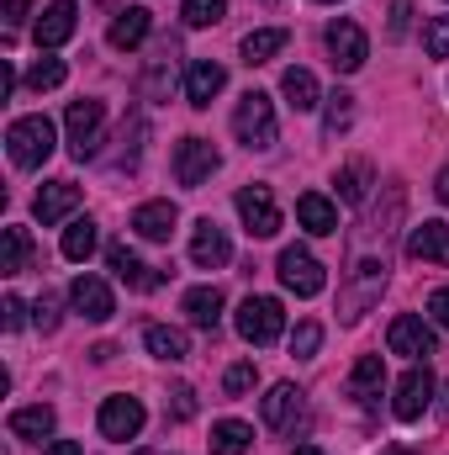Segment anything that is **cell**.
Wrapping results in <instances>:
<instances>
[{"label":"cell","instance_id":"obj_34","mask_svg":"<svg viewBox=\"0 0 449 455\" xmlns=\"http://www.w3.org/2000/svg\"><path fill=\"white\" fill-rule=\"evenodd\" d=\"M180 16H185V27H217L227 16V0H185Z\"/></svg>","mask_w":449,"mask_h":455},{"label":"cell","instance_id":"obj_35","mask_svg":"<svg viewBox=\"0 0 449 455\" xmlns=\"http://www.w3.org/2000/svg\"><path fill=\"white\" fill-rule=\"evenodd\" d=\"M323 127H328V138H338V132H349L354 127V96H328V112H323Z\"/></svg>","mask_w":449,"mask_h":455},{"label":"cell","instance_id":"obj_20","mask_svg":"<svg viewBox=\"0 0 449 455\" xmlns=\"http://www.w3.org/2000/svg\"><path fill=\"white\" fill-rule=\"evenodd\" d=\"M180 223V212H175V202H143L138 212H132V233L138 238H148V243H164L169 233Z\"/></svg>","mask_w":449,"mask_h":455},{"label":"cell","instance_id":"obj_15","mask_svg":"<svg viewBox=\"0 0 449 455\" xmlns=\"http://www.w3.org/2000/svg\"><path fill=\"white\" fill-rule=\"evenodd\" d=\"M69 302H75V313L91 318V323H106V318L116 313V297H112V286H106L101 275H80V281L69 286Z\"/></svg>","mask_w":449,"mask_h":455},{"label":"cell","instance_id":"obj_4","mask_svg":"<svg viewBox=\"0 0 449 455\" xmlns=\"http://www.w3.org/2000/svg\"><path fill=\"white\" fill-rule=\"evenodd\" d=\"M238 334L243 344H254V349H264V344H275L286 334V307L275 302V297H243V307H238Z\"/></svg>","mask_w":449,"mask_h":455},{"label":"cell","instance_id":"obj_37","mask_svg":"<svg viewBox=\"0 0 449 455\" xmlns=\"http://www.w3.org/2000/svg\"><path fill=\"white\" fill-rule=\"evenodd\" d=\"M254 381H259V371H254V360H238V365H227V376H223L227 397H243V392H254Z\"/></svg>","mask_w":449,"mask_h":455},{"label":"cell","instance_id":"obj_40","mask_svg":"<svg viewBox=\"0 0 449 455\" xmlns=\"http://www.w3.org/2000/svg\"><path fill=\"white\" fill-rule=\"evenodd\" d=\"M318 344H323V329H318V323H296V334H291V355H296V360H312Z\"/></svg>","mask_w":449,"mask_h":455},{"label":"cell","instance_id":"obj_43","mask_svg":"<svg viewBox=\"0 0 449 455\" xmlns=\"http://www.w3.org/2000/svg\"><path fill=\"white\" fill-rule=\"evenodd\" d=\"M0 323H5V329H21V323H27V302H21V297H5V302H0Z\"/></svg>","mask_w":449,"mask_h":455},{"label":"cell","instance_id":"obj_45","mask_svg":"<svg viewBox=\"0 0 449 455\" xmlns=\"http://www.w3.org/2000/svg\"><path fill=\"white\" fill-rule=\"evenodd\" d=\"M169 397H175V419H191V413H196V392H191V387H175Z\"/></svg>","mask_w":449,"mask_h":455},{"label":"cell","instance_id":"obj_5","mask_svg":"<svg viewBox=\"0 0 449 455\" xmlns=\"http://www.w3.org/2000/svg\"><path fill=\"white\" fill-rule=\"evenodd\" d=\"M101 127H106V107H101V101H75V107L64 112L69 154H75V159H96V154H101Z\"/></svg>","mask_w":449,"mask_h":455},{"label":"cell","instance_id":"obj_44","mask_svg":"<svg viewBox=\"0 0 449 455\" xmlns=\"http://www.w3.org/2000/svg\"><path fill=\"white\" fill-rule=\"evenodd\" d=\"M429 318H434L439 329H449V286H439V291L429 297Z\"/></svg>","mask_w":449,"mask_h":455},{"label":"cell","instance_id":"obj_47","mask_svg":"<svg viewBox=\"0 0 449 455\" xmlns=\"http://www.w3.org/2000/svg\"><path fill=\"white\" fill-rule=\"evenodd\" d=\"M43 455H85V451H80L75 440H53V445H48V451H43Z\"/></svg>","mask_w":449,"mask_h":455},{"label":"cell","instance_id":"obj_1","mask_svg":"<svg viewBox=\"0 0 449 455\" xmlns=\"http://www.w3.org/2000/svg\"><path fill=\"white\" fill-rule=\"evenodd\" d=\"M53 148H59V127H53L43 112L16 116V122L5 127V154H11L16 170H43V164L53 159Z\"/></svg>","mask_w":449,"mask_h":455},{"label":"cell","instance_id":"obj_24","mask_svg":"<svg viewBox=\"0 0 449 455\" xmlns=\"http://www.w3.org/2000/svg\"><path fill=\"white\" fill-rule=\"evenodd\" d=\"M185 318L196 329H217L223 323V291L217 286H191L185 291Z\"/></svg>","mask_w":449,"mask_h":455},{"label":"cell","instance_id":"obj_12","mask_svg":"<svg viewBox=\"0 0 449 455\" xmlns=\"http://www.w3.org/2000/svg\"><path fill=\"white\" fill-rule=\"evenodd\" d=\"M96 424H101V435H106V440H138V429H143V403L116 392V397L101 403Z\"/></svg>","mask_w":449,"mask_h":455},{"label":"cell","instance_id":"obj_30","mask_svg":"<svg viewBox=\"0 0 449 455\" xmlns=\"http://www.w3.org/2000/svg\"><path fill=\"white\" fill-rule=\"evenodd\" d=\"M96 243H101V233L91 218H75V223L64 228V259H75V265H85L91 254H96Z\"/></svg>","mask_w":449,"mask_h":455},{"label":"cell","instance_id":"obj_27","mask_svg":"<svg viewBox=\"0 0 449 455\" xmlns=\"http://www.w3.org/2000/svg\"><path fill=\"white\" fill-rule=\"evenodd\" d=\"M286 43H291V37H286V27H259V32H248V37H243V48H238V53H243V64L254 69V64H270Z\"/></svg>","mask_w":449,"mask_h":455},{"label":"cell","instance_id":"obj_25","mask_svg":"<svg viewBox=\"0 0 449 455\" xmlns=\"http://www.w3.org/2000/svg\"><path fill=\"white\" fill-rule=\"evenodd\" d=\"M143 344H148L154 360H185V355H191L185 329H169V323H148V329H143Z\"/></svg>","mask_w":449,"mask_h":455},{"label":"cell","instance_id":"obj_41","mask_svg":"<svg viewBox=\"0 0 449 455\" xmlns=\"http://www.w3.org/2000/svg\"><path fill=\"white\" fill-rule=\"evenodd\" d=\"M164 91H169V53H164V59H159V64L143 75V96H148V101H159Z\"/></svg>","mask_w":449,"mask_h":455},{"label":"cell","instance_id":"obj_2","mask_svg":"<svg viewBox=\"0 0 449 455\" xmlns=\"http://www.w3.org/2000/svg\"><path fill=\"white\" fill-rule=\"evenodd\" d=\"M232 132H238V143L248 148V154H264V148H275V107H270V96L264 91H248L243 101H238V112H232Z\"/></svg>","mask_w":449,"mask_h":455},{"label":"cell","instance_id":"obj_10","mask_svg":"<svg viewBox=\"0 0 449 455\" xmlns=\"http://www.w3.org/2000/svg\"><path fill=\"white\" fill-rule=\"evenodd\" d=\"M238 218L254 238H275L280 233V207H275V191L270 186H243L238 191Z\"/></svg>","mask_w":449,"mask_h":455},{"label":"cell","instance_id":"obj_9","mask_svg":"<svg viewBox=\"0 0 449 455\" xmlns=\"http://www.w3.org/2000/svg\"><path fill=\"white\" fill-rule=\"evenodd\" d=\"M323 43H328V59H334L338 75H354V69L370 59V37H365V27H359V21H349V16L328 27V37H323Z\"/></svg>","mask_w":449,"mask_h":455},{"label":"cell","instance_id":"obj_51","mask_svg":"<svg viewBox=\"0 0 449 455\" xmlns=\"http://www.w3.org/2000/svg\"><path fill=\"white\" fill-rule=\"evenodd\" d=\"M439 397H445V403H439V408H445V413H449V387H445V392H439Z\"/></svg>","mask_w":449,"mask_h":455},{"label":"cell","instance_id":"obj_7","mask_svg":"<svg viewBox=\"0 0 449 455\" xmlns=\"http://www.w3.org/2000/svg\"><path fill=\"white\" fill-rule=\"evenodd\" d=\"M429 403H434V371H429L423 360H413V365L402 371V381H397L391 413H397L402 424H418V419L429 413Z\"/></svg>","mask_w":449,"mask_h":455},{"label":"cell","instance_id":"obj_33","mask_svg":"<svg viewBox=\"0 0 449 455\" xmlns=\"http://www.w3.org/2000/svg\"><path fill=\"white\" fill-rule=\"evenodd\" d=\"M27 254H32L27 228H5V238H0V275H21L27 270Z\"/></svg>","mask_w":449,"mask_h":455},{"label":"cell","instance_id":"obj_16","mask_svg":"<svg viewBox=\"0 0 449 455\" xmlns=\"http://www.w3.org/2000/svg\"><path fill=\"white\" fill-rule=\"evenodd\" d=\"M75 207H80V186H75V180H48V186L37 191V202H32V218L43 228H53V223H64Z\"/></svg>","mask_w":449,"mask_h":455},{"label":"cell","instance_id":"obj_52","mask_svg":"<svg viewBox=\"0 0 449 455\" xmlns=\"http://www.w3.org/2000/svg\"><path fill=\"white\" fill-rule=\"evenodd\" d=\"M143 455H148V451H143Z\"/></svg>","mask_w":449,"mask_h":455},{"label":"cell","instance_id":"obj_49","mask_svg":"<svg viewBox=\"0 0 449 455\" xmlns=\"http://www.w3.org/2000/svg\"><path fill=\"white\" fill-rule=\"evenodd\" d=\"M291 455H323V451H318V445H296Z\"/></svg>","mask_w":449,"mask_h":455},{"label":"cell","instance_id":"obj_13","mask_svg":"<svg viewBox=\"0 0 449 455\" xmlns=\"http://www.w3.org/2000/svg\"><path fill=\"white\" fill-rule=\"evenodd\" d=\"M386 344H391V355L423 360V355H434V329H429L418 313H402V318H391V329H386Z\"/></svg>","mask_w":449,"mask_h":455},{"label":"cell","instance_id":"obj_26","mask_svg":"<svg viewBox=\"0 0 449 455\" xmlns=\"http://www.w3.org/2000/svg\"><path fill=\"white\" fill-rule=\"evenodd\" d=\"M148 27H154V21H148V11H143V5H127V11H116V21H112V32H106V37H112V48L127 53V48H138V43L148 37Z\"/></svg>","mask_w":449,"mask_h":455},{"label":"cell","instance_id":"obj_3","mask_svg":"<svg viewBox=\"0 0 449 455\" xmlns=\"http://www.w3.org/2000/svg\"><path fill=\"white\" fill-rule=\"evenodd\" d=\"M381 291H386V265L359 259L354 275H349V286L338 291V318H343V323H359V318L370 313V302H381Z\"/></svg>","mask_w":449,"mask_h":455},{"label":"cell","instance_id":"obj_18","mask_svg":"<svg viewBox=\"0 0 449 455\" xmlns=\"http://www.w3.org/2000/svg\"><path fill=\"white\" fill-rule=\"evenodd\" d=\"M191 259L201 265V270H223L227 259H232V243H227V233L212 218H201L196 233H191Z\"/></svg>","mask_w":449,"mask_h":455},{"label":"cell","instance_id":"obj_23","mask_svg":"<svg viewBox=\"0 0 449 455\" xmlns=\"http://www.w3.org/2000/svg\"><path fill=\"white\" fill-rule=\"evenodd\" d=\"M407 254H413V259H434V265H449V228H445V223L413 228V238H407Z\"/></svg>","mask_w":449,"mask_h":455},{"label":"cell","instance_id":"obj_46","mask_svg":"<svg viewBox=\"0 0 449 455\" xmlns=\"http://www.w3.org/2000/svg\"><path fill=\"white\" fill-rule=\"evenodd\" d=\"M27 5H32V0H5V27H21V16H27Z\"/></svg>","mask_w":449,"mask_h":455},{"label":"cell","instance_id":"obj_17","mask_svg":"<svg viewBox=\"0 0 449 455\" xmlns=\"http://www.w3.org/2000/svg\"><path fill=\"white\" fill-rule=\"evenodd\" d=\"M259 413H264V424L270 429H296V419H302V387H291V381H275L270 392H264V403H259Z\"/></svg>","mask_w":449,"mask_h":455},{"label":"cell","instance_id":"obj_36","mask_svg":"<svg viewBox=\"0 0 449 455\" xmlns=\"http://www.w3.org/2000/svg\"><path fill=\"white\" fill-rule=\"evenodd\" d=\"M27 85H32V91H53V85H64V59H37V64L27 69Z\"/></svg>","mask_w":449,"mask_h":455},{"label":"cell","instance_id":"obj_14","mask_svg":"<svg viewBox=\"0 0 449 455\" xmlns=\"http://www.w3.org/2000/svg\"><path fill=\"white\" fill-rule=\"evenodd\" d=\"M223 85H227V69L217 59H196V64L185 69V101H191L196 112H207V107L223 96Z\"/></svg>","mask_w":449,"mask_h":455},{"label":"cell","instance_id":"obj_39","mask_svg":"<svg viewBox=\"0 0 449 455\" xmlns=\"http://www.w3.org/2000/svg\"><path fill=\"white\" fill-rule=\"evenodd\" d=\"M32 323H37L43 334H53V329H59V291H43V297L32 302Z\"/></svg>","mask_w":449,"mask_h":455},{"label":"cell","instance_id":"obj_50","mask_svg":"<svg viewBox=\"0 0 449 455\" xmlns=\"http://www.w3.org/2000/svg\"><path fill=\"white\" fill-rule=\"evenodd\" d=\"M381 455H418V451H402V445H391V451H381Z\"/></svg>","mask_w":449,"mask_h":455},{"label":"cell","instance_id":"obj_21","mask_svg":"<svg viewBox=\"0 0 449 455\" xmlns=\"http://www.w3.org/2000/svg\"><path fill=\"white\" fill-rule=\"evenodd\" d=\"M381 387H386V365H381V355H359V365L349 371V397H354L359 408H375Z\"/></svg>","mask_w":449,"mask_h":455},{"label":"cell","instance_id":"obj_22","mask_svg":"<svg viewBox=\"0 0 449 455\" xmlns=\"http://www.w3.org/2000/svg\"><path fill=\"white\" fill-rule=\"evenodd\" d=\"M296 223L307 228V233H338V207L328 196H318V191H307V196H296Z\"/></svg>","mask_w":449,"mask_h":455},{"label":"cell","instance_id":"obj_38","mask_svg":"<svg viewBox=\"0 0 449 455\" xmlns=\"http://www.w3.org/2000/svg\"><path fill=\"white\" fill-rule=\"evenodd\" d=\"M423 53L429 59H449V16H434L423 27Z\"/></svg>","mask_w":449,"mask_h":455},{"label":"cell","instance_id":"obj_19","mask_svg":"<svg viewBox=\"0 0 449 455\" xmlns=\"http://www.w3.org/2000/svg\"><path fill=\"white\" fill-rule=\"evenodd\" d=\"M106 265L116 270V281H127L132 291H154V286L164 281V275H159L154 265H143V259H138L127 243H112V249H106Z\"/></svg>","mask_w":449,"mask_h":455},{"label":"cell","instance_id":"obj_48","mask_svg":"<svg viewBox=\"0 0 449 455\" xmlns=\"http://www.w3.org/2000/svg\"><path fill=\"white\" fill-rule=\"evenodd\" d=\"M434 196H439V202H445V207H449V164H445V170H439V180H434Z\"/></svg>","mask_w":449,"mask_h":455},{"label":"cell","instance_id":"obj_32","mask_svg":"<svg viewBox=\"0 0 449 455\" xmlns=\"http://www.w3.org/2000/svg\"><path fill=\"white\" fill-rule=\"evenodd\" d=\"M334 186H338V196H343L349 207H359V202L370 196V164H365V159H349V164L338 170Z\"/></svg>","mask_w":449,"mask_h":455},{"label":"cell","instance_id":"obj_42","mask_svg":"<svg viewBox=\"0 0 449 455\" xmlns=\"http://www.w3.org/2000/svg\"><path fill=\"white\" fill-rule=\"evenodd\" d=\"M407 27H413V0H391V37H407Z\"/></svg>","mask_w":449,"mask_h":455},{"label":"cell","instance_id":"obj_31","mask_svg":"<svg viewBox=\"0 0 449 455\" xmlns=\"http://www.w3.org/2000/svg\"><path fill=\"white\" fill-rule=\"evenodd\" d=\"M254 445V429L243 424V419H223L217 429H212V455H243Z\"/></svg>","mask_w":449,"mask_h":455},{"label":"cell","instance_id":"obj_28","mask_svg":"<svg viewBox=\"0 0 449 455\" xmlns=\"http://www.w3.org/2000/svg\"><path fill=\"white\" fill-rule=\"evenodd\" d=\"M280 96L291 101V112H312V107L323 101V91H318L312 69H286V75H280Z\"/></svg>","mask_w":449,"mask_h":455},{"label":"cell","instance_id":"obj_29","mask_svg":"<svg viewBox=\"0 0 449 455\" xmlns=\"http://www.w3.org/2000/svg\"><path fill=\"white\" fill-rule=\"evenodd\" d=\"M53 424H59V413H53L48 403H37V408H16V413H11V435H16V440H48Z\"/></svg>","mask_w":449,"mask_h":455},{"label":"cell","instance_id":"obj_11","mask_svg":"<svg viewBox=\"0 0 449 455\" xmlns=\"http://www.w3.org/2000/svg\"><path fill=\"white\" fill-rule=\"evenodd\" d=\"M75 27H80V5H75V0H53V5H43L32 37H37L43 53H53V48H64V43L75 37Z\"/></svg>","mask_w":449,"mask_h":455},{"label":"cell","instance_id":"obj_6","mask_svg":"<svg viewBox=\"0 0 449 455\" xmlns=\"http://www.w3.org/2000/svg\"><path fill=\"white\" fill-rule=\"evenodd\" d=\"M275 275H280V286L286 291H296V297H318L323 291V265H318V254L312 249H302V243H291V249H280V259H275Z\"/></svg>","mask_w":449,"mask_h":455},{"label":"cell","instance_id":"obj_8","mask_svg":"<svg viewBox=\"0 0 449 455\" xmlns=\"http://www.w3.org/2000/svg\"><path fill=\"white\" fill-rule=\"evenodd\" d=\"M217 170H223V154H217L207 138H185V143L175 148V180H180V186L196 191V186H207Z\"/></svg>","mask_w":449,"mask_h":455}]
</instances>
